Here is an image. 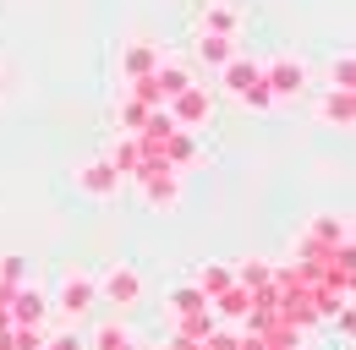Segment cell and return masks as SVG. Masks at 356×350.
<instances>
[{
    "instance_id": "obj_12",
    "label": "cell",
    "mask_w": 356,
    "mask_h": 350,
    "mask_svg": "<svg viewBox=\"0 0 356 350\" xmlns=\"http://www.w3.org/2000/svg\"><path fill=\"white\" fill-rule=\"evenodd\" d=\"M203 55H209V60H225V55H230V44H225V39H209V44H203Z\"/></svg>"
},
{
    "instance_id": "obj_5",
    "label": "cell",
    "mask_w": 356,
    "mask_h": 350,
    "mask_svg": "<svg viewBox=\"0 0 356 350\" xmlns=\"http://www.w3.org/2000/svg\"><path fill=\"white\" fill-rule=\"evenodd\" d=\"M83 186H88V192H115V170H110V165H88V170H83Z\"/></svg>"
},
{
    "instance_id": "obj_13",
    "label": "cell",
    "mask_w": 356,
    "mask_h": 350,
    "mask_svg": "<svg viewBox=\"0 0 356 350\" xmlns=\"http://www.w3.org/2000/svg\"><path fill=\"white\" fill-rule=\"evenodd\" d=\"M127 66H132V72H148V66H154V55H148V49H132V60H127Z\"/></svg>"
},
{
    "instance_id": "obj_6",
    "label": "cell",
    "mask_w": 356,
    "mask_h": 350,
    "mask_svg": "<svg viewBox=\"0 0 356 350\" xmlns=\"http://www.w3.org/2000/svg\"><path fill=\"white\" fill-rule=\"evenodd\" d=\"M110 296H115L121 306L137 301V279H132V274H110Z\"/></svg>"
},
{
    "instance_id": "obj_1",
    "label": "cell",
    "mask_w": 356,
    "mask_h": 350,
    "mask_svg": "<svg viewBox=\"0 0 356 350\" xmlns=\"http://www.w3.org/2000/svg\"><path fill=\"white\" fill-rule=\"evenodd\" d=\"M264 83H268L274 99H280V93H302V88H307V66H302V60H274L264 72Z\"/></svg>"
},
{
    "instance_id": "obj_11",
    "label": "cell",
    "mask_w": 356,
    "mask_h": 350,
    "mask_svg": "<svg viewBox=\"0 0 356 350\" xmlns=\"http://www.w3.org/2000/svg\"><path fill=\"white\" fill-rule=\"evenodd\" d=\"M209 28H214V33H230V28H236V17L220 6V11H209Z\"/></svg>"
},
{
    "instance_id": "obj_16",
    "label": "cell",
    "mask_w": 356,
    "mask_h": 350,
    "mask_svg": "<svg viewBox=\"0 0 356 350\" xmlns=\"http://www.w3.org/2000/svg\"><path fill=\"white\" fill-rule=\"evenodd\" d=\"M346 235H351V247H356V224H346Z\"/></svg>"
},
{
    "instance_id": "obj_10",
    "label": "cell",
    "mask_w": 356,
    "mask_h": 350,
    "mask_svg": "<svg viewBox=\"0 0 356 350\" xmlns=\"http://www.w3.org/2000/svg\"><path fill=\"white\" fill-rule=\"evenodd\" d=\"M203 290L225 296V290H230V274H225V268H209V274H203Z\"/></svg>"
},
{
    "instance_id": "obj_8",
    "label": "cell",
    "mask_w": 356,
    "mask_h": 350,
    "mask_svg": "<svg viewBox=\"0 0 356 350\" xmlns=\"http://www.w3.org/2000/svg\"><path fill=\"white\" fill-rule=\"evenodd\" d=\"M329 77H334V88H356V55L334 60V66H329Z\"/></svg>"
},
{
    "instance_id": "obj_2",
    "label": "cell",
    "mask_w": 356,
    "mask_h": 350,
    "mask_svg": "<svg viewBox=\"0 0 356 350\" xmlns=\"http://www.w3.org/2000/svg\"><path fill=\"white\" fill-rule=\"evenodd\" d=\"M318 115H323V121H340V126L356 121V93H351V88H329L323 104H318Z\"/></svg>"
},
{
    "instance_id": "obj_17",
    "label": "cell",
    "mask_w": 356,
    "mask_h": 350,
    "mask_svg": "<svg viewBox=\"0 0 356 350\" xmlns=\"http://www.w3.org/2000/svg\"><path fill=\"white\" fill-rule=\"evenodd\" d=\"M351 93H356V88H351Z\"/></svg>"
},
{
    "instance_id": "obj_4",
    "label": "cell",
    "mask_w": 356,
    "mask_h": 350,
    "mask_svg": "<svg viewBox=\"0 0 356 350\" xmlns=\"http://www.w3.org/2000/svg\"><path fill=\"white\" fill-rule=\"evenodd\" d=\"M258 83H264V72H258V66H247V60H236V66H230V88H236L241 99H247Z\"/></svg>"
},
{
    "instance_id": "obj_15",
    "label": "cell",
    "mask_w": 356,
    "mask_h": 350,
    "mask_svg": "<svg viewBox=\"0 0 356 350\" xmlns=\"http://www.w3.org/2000/svg\"><path fill=\"white\" fill-rule=\"evenodd\" d=\"M176 306H181V312H197V306H203V296H197V290H186V296H176Z\"/></svg>"
},
{
    "instance_id": "obj_7",
    "label": "cell",
    "mask_w": 356,
    "mask_h": 350,
    "mask_svg": "<svg viewBox=\"0 0 356 350\" xmlns=\"http://www.w3.org/2000/svg\"><path fill=\"white\" fill-rule=\"evenodd\" d=\"M88 301H93V285H88V279H72V285H66V306H72V312H83Z\"/></svg>"
},
{
    "instance_id": "obj_14",
    "label": "cell",
    "mask_w": 356,
    "mask_h": 350,
    "mask_svg": "<svg viewBox=\"0 0 356 350\" xmlns=\"http://www.w3.org/2000/svg\"><path fill=\"white\" fill-rule=\"evenodd\" d=\"M340 334H351V340H356V306H346V312H340Z\"/></svg>"
},
{
    "instance_id": "obj_9",
    "label": "cell",
    "mask_w": 356,
    "mask_h": 350,
    "mask_svg": "<svg viewBox=\"0 0 356 350\" xmlns=\"http://www.w3.org/2000/svg\"><path fill=\"white\" fill-rule=\"evenodd\" d=\"M203 115H209V99L203 93H186L181 99V121H203Z\"/></svg>"
},
{
    "instance_id": "obj_3",
    "label": "cell",
    "mask_w": 356,
    "mask_h": 350,
    "mask_svg": "<svg viewBox=\"0 0 356 350\" xmlns=\"http://www.w3.org/2000/svg\"><path fill=\"white\" fill-rule=\"evenodd\" d=\"M312 241H323V247H340V241H346V219L318 214V219H312Z\"/></svg>"
}]
</instances>
